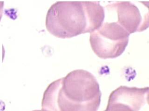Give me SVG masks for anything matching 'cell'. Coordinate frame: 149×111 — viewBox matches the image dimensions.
Returning <instances> with one entry per match:
<instances>
[{
    "mask_svg": "<svg viewBox=\"0 0 149 111\" xmlns=\"http://www.w3.org/2000/svg\"><path fill=\"white\" fill-rule=\"evenodd\" d=\"M115 10L118 22L130 34L143 31L148 27V16H142L137 6L130 1H118L107 5Z\"/></svg>",
    "mask_w": 149,
    "mask_h": 111,
    "instance_id": "5b68a950",
    "label": "cell"
},
{
    "mask_svg": "<svg viewBox=\"0 0 149 111\" xmlns=\"http://www.w3.org/2000/svg\"><path fill=\"white\" fill-rule=\"evenodd\" d=\"M149 90L121 86L112 92L104 111H139L148 103Z\"/></svg>",
    "mask_w": 149,
    "mask_h": 111,
    "instance_id": "277c9868",
    "label": "cell"
},
{
    "mask_svg": "<svg viewBox=\"0 0 149 111\" xmlns=\"http://www.w3.org/2000/svg\"><path fill=\"white\" fill-rule=\"evenodd\" d=\"M104 18V9L99 2L57 1L48 10L46 27L55 37L71 38L98 29Z\"/></svg>",
    "mask_w": 149,
    "mask_h": 111,
    "instance_id": "7a4b0ae2",
    "label": "cell"
},
{
    "mask_svg": "<svg viewBox=\"0 0 149 111\" xmlns=\"http://www.w3.org/2000/svg\"><path fill=\"white\" fill-rule=\"evenodd\" d=\"M3 1H0V21H1V18L2 17L3 12Z\"/></svg>",
    "mask_w": 149,
    "mask_h": 111,
    "instance_id": "8992f818",
    "label": "cell"
},
{
    "mask_svg": "<svg viewBox=\"0 0 149 111\" xmlns=\"http://www.w3.org/2000/svg\"><path fill=\"white\" fill-rule=\"evenodd\" d=\"M90 44L93 51L102 59L119 57L129 43V32L118 22H105L90 33Z\"/></svg>",
    "mask_w": 149,
    "mask_h": 111,
    "instance_id": "3957f363",
    "label": "cell"
},
{
    "mask_svg": "<svg viewBox=\"0 0 149 111\" xmlns=\"http://www.w3.org/2000/svg\"><path fill=\"white\" fill-rule=\"evenodd\" d=\"M99 83L90 72L77 69L54 81L43 94V111H97L101 100Z\"/></svg>",
    "mask_w": 149,
    "mask_h": 111,
    "instance_id": "6da1fadb",
    "label": "cell"
}]
</instances>
